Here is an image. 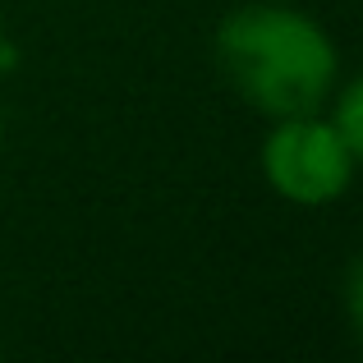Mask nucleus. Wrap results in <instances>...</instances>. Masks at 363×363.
I'll return each mask as SVG.
<instances>
[{
  "label": "nucleus",
  "instance_id": "f257e3e1",
  "mask_svg": "<svg viewBox=\"0 0 363 363\" xmlns=\"http://www.w3.org/2000/svg\"><path fill=\"white\" fill-rule=\"evenodd\" d=\"M216 65L267 120L308 116L336 88L340 55L327 28L290 5H240L216 28Z\"/></svg>",
  "mask_w": 363,
  "mask_h": 363
},
{
  "label": "nucleus",
  "instance_id": "f03ea898",
  "mask_svg": "<svg viewBox=\"0 0 363 363\" xmlns=\"http://www.w3.org/2000/svg\"><path fill=\"white\" fill-rule=\"evenodd\" d=\"M354 152L336 133V124L322 120V111L285 116L272 124L262 143V175L272 194L299 207H327L354 184Z\"/></svg>",
  "mask_w": 363,
  "mask_h": 363
},
{
  "label": "nucleus",
  "instance_id": "7ed1b4c3",
  "mask_svg": "<svg viewBox=\"0 0 363 363\" xmlns=\"http://www.w3.org/2000/svg\"><path fill=\"white\" fill-rule=\"evenodd\" d=\"M331 124L345 138V147L354 152V161H363V74L350 79L336 97V111H331Z\"/></svg>",
  "mask_w": 363,
  "mask_h": 363
},
{
  "label": "nucleus",
  "instance_id": "20e7f679",
  "mask_svg": "<svg viewBox=\"0 0 363 363\" xmlns=\"http://www.w3.org/2000/svg\"><path fill=\"white\" fill-rule=\"evenodd\" d=\"M345 313H350L354 336L363 340V253L350 262V276H345Z\"/></svg>",
  "mask_w": 363,
  "mask_h": 363
},
{
  "label": "nucleus",
  "instance_id": "39448f33",
  "mask_svg": "<svg viewBox=\"0 0 363 363\" xmlns=\"http://www.w3.org/2000/svg\"><path fill=\"white\" fill-rule=\"evenodd\" d=\"M18 65V46L9 42V33H5V23H0V74H9Z\"/></svg>",
  "mask_w": 363,
  "mask_h": 363
},
{
  "label": "nucleus",
  "instance_id": "423d86ee",
  "mask_svg": "<svg viewBox=\"0 0 363 363\" xmlns=\"http://www.w3.org/2000/svg\"><path fill=\"white\" fill-rule=\"evenodd\" d=\"M0 143H5V116H0Z\"/></svg>",
  "mask_w": 363,
  "mask_h": 363
}]
</instances>
